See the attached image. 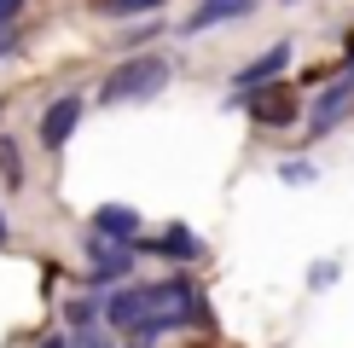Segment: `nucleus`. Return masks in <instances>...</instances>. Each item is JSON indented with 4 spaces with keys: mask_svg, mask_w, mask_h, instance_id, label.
<instances>
[{
    "mask_svg": "<svg viewBox=\"0 0 354 348\" xmlns=\"http://www.w3.org/2000/svg\"><path fill=\"white\" fill-rule=\"evenodd\" d=\"M163 81H169V64L157 52H134L128 64H116L105 87H99V105H128V99H151V93H163Z\"/></svg>",
    "mask_w": 354,
    "mask_h": 348,
    "instance_id": "nucleus-1",
    "label": "nucleus"
},
{
    "mask_svg": "<svg viewBox=\"0 0 354 348\" xmlns=\"http://www.w3.org/2000/svg\"><path fill=\"white\" fill-rule=\"evenodd\" d=\"M244 110H250L256 128H290L297 122V93H290V81L256 87V93H244Z\"/></svg>",
    "mask_w": 354,
    "mask_h": 348,
    "instance_id": "nucleus-2",
    "label": "nucleus"
},
{
    "mask_svg": "<svg viewBox=\"0 0 354 348\" xmlns=\"http://www.w3.org/2000/svg\"><path fill=\"white\" fill-rule=\"evenodd\" d=\"M354 105V70L343 64V76H337L326 93H319V105H314V116H308V139H319V134H331L337 128V116H343Z\"/></svg>",
    "mask_w": 354,
    "mask_h": 348,
    "instance_id": "nucleus-3",
    "label": "nucleus"
},
{
    "mask_svg": "<svg viewBox=\"0 0 354 348\" xmlns=\"http://www.w3.org/2000/svg\"><path fill=\"white\" fill-rule=\"evenodd\" d=\"M76 122H82V99H76V93L53 99V105L41 110V145H47V151H58V145L76 134Z\"/></svg>",
    "mask_w": 354,
    "mask_h": 348,
    "instance_id": "nucleus-4",
    "label": "nucleus"
},
{
    "mask_svg": "<svg viewBox=\"0 0 354 348\" xmlns=\"http://www.w3.org/2000/svg\"><path fill=\"white\" fill-rule=\"evenodd\" d=\"M285 64H290V41L268 47L261 58H250V64L239 70V76H232V81H239V99H244V93H256V87H268L273 76H285Z\"/></svg>",
    "mask_w": 354,
    "mask_h": 348,
    "instance_id": "nucleus-5",
    "label": "nucleus"
},
{
    "mask_svg": "<svg viewBox=\"0 0 354 348\" xmlns=\"http://www.w3.org/2000/svg\"><path fill=\"white\" fill-rule=\"evenodd\" d=\"M128 267H134V255H128L122 244L93 238V273H87V284H93V290H105V284H116V279H128Z\"/></svg>",
    "mask_w": 354,
    "mask_h": 348,
    "instance_id": "nucleus-6",
    "label": "nucleus"
},
{
    "mask_svg": "<svg viewBox=\"0 0 354 348\" xmlns=\"http://www.w3.org/2000/svg\"><path fill=\"white\" fill-rule=\"evenodd\" d=\"M250 12H256V0H203V6L186 18V35H203V29L232 23V18H250Z\"/></svg>",
    "mask_w": 354,
    "mask_h": 348,
    "instance_id": "nucleus-7",
    "label": "nucleus"
},
{
    "mask_svg": "<svg viewBox=\"0 0 354 348\" xmlns=\"http://www.w3.org/2000/svg\"><path fill=\"white\" fill-rule=\"evenodd\" d=\"M93 232H99V238H111V244H134L140 238V215L128 209V203H105V209L93 215Z\"/></svg>",
    "mask_w": 354,
    "mask_h": 348,
    "instance_id": "nucleus-8",
    "label": "nucleus"
},
{
    "mask_svg": "<svg viewBox=\"0 0 354 348\" xmlns=\"http://www.w3.org/2000/svg\"><path fill=\"white\" fill-rule=\"evenodd\" d=\"M105 319H111V325H122V331H134L140 319H145V290H116V296L105 302Z\"/></svg>",
    "mask_w": 354,
    "mask_h": 348,
    "instance_id": "nucleus-9",
    "label": "nucleus"
},
{
    "mask_svg": "<svg viewBox=\"0 0 354 348\" xmlns=\"http://www.w3.org/2000/svg\"><path fill=\"white\" fill-rule=\"evenodd\" d=\"M151 250H157V255H174V261H198V255H203V244H198V232H186V226H169L163 238L151 244Z\"/></svg>",
    "mask_w": 354,
    "mask_h": 348,
    "instance_id": "nucleus-10",
    "label": "nucleus"
},
{
    "mask_svg": "<svg viewBox=\"0 0 354 348\" xmlns=\"http://www.w3.org/2000/svg\"><path fill=\"white\" fill-rule=\"evenodd\" d=\"M163 0H99V12L105 18H145V12H157Z\"/></svg>",
    "mask_w": 354,
    "mask_h": 348,
    "instance_id": "nucleus-11",
    "label": "nucleus"
},
{
    "mask_svg": "<svg viewBox=\"0 0 354 348\" xmlns=\"http://www.w3.org/2000/svg\"><path fill=\"white\" fill-rule=\"evenodd\" d=\"M157 35H163V23H134L128 35H116V47H122V52H140V47H151Z\"/></svg>",
    "mask_w": 354,
    "mask_h": 348,
    "instance_id": "nucleus-12",
    "label": "nucleus"
},
{
    "mask_svg": "<svg viewBox=\"0 0 354 348\" xmlns=\"http://www.w3.org/2000/svg\"><path fill=\"white\" fill-rule=\"evenodd\" d=\"M0 168H6L12 186H24V157H18V145H12V139H0Z\"/></svg>",
    "mask_w": 354,
    "mask_h": 348,
    "instance_id": "nucleus-13",
    "label": "nucleus"
},
{
    "mask_svg": "<svg viewBox=\"0 0 354 348\" xmlns=\"http://www.w3.org/2000/svg\"><path fill=\"white\" fill-rule=\"evenodd\" d=\"M64 319H70V325H93V319H99V308H93V302H87V296H76V302H70V308H64Z\"/></svg>",
    "mask_w": 354,
    "mask_h": 348,
    "instance_id": "nucleus-14",
    "label": "nucleus"
},
{
    "mask_svg": "<svg viewBox=\"0 0 354 348\" xmlns=\"http://www.w3.org/2000/svg\"><path fill=\"white\" fill-rule=\"evenodd\" d=\"M24 47V35H18V23H0V58H12Z\"/></svg>",
    "mask_w": 354,
    "mask_h": 348,
    "instance_id": "nucleus-15",
    "label": "nucleus"
},
{
    "mask_svg": "<svg viewBox=\"0 0 354 348\" xmlns=\"http://www.w3.org/2000/svg\"><path fill=\"white\" fill-rule=\"evenodd\" d=\"M279 174H285L290 186H308V180H314V163H285V168H279Z\"/></svg>",
    "mask_w": 354,
    "mask_h": 348,
    "instance_id": "nucleus-16",
    "label": "nucleus"
},
{
    "mask_svg": "<svg viewBox=\"0 0 354 348\" xmlns=\"http://www.w3.org/2000/svg\"><path fill=\"white\" fill-rule=\"evenodd\" d=\"M70 348H111V342H105V337H99V331H93V325H82V331H76V342H70Z\"/></svg>",
    "mask_w": 354,
    "mask_h": 348,
    "instance_id": "nucleus-17",
    "label": "nucleus"
},
{
    "mask_svg": "<svg viewBox=\"0 0 354 348\" xmlns=\"http://www.w3.org/2000/svg\"><path fill=\"white\" fill-rule=\"evenodd\" d=\"M18 12H24V0H0V23H18Z\"/></svg>",
    "mask_w": 354,
    "mask_h": 348,
    "instance_id": "nucleus-18",
    "label": "nucleus"
},
{
    "mask_svg": "<svg viewBox=\"0 0 354 348\" xmlns=\"http://www.w3.org/2000/svg\"><path fill=\"white\" fill-rule=\"evenodd\" d=\"M343 58H348V70H354V29L343 35Z\"/></svg>",
    "mask_w": 354,
    "mask_h": 348,
    "instance_id": "nucleus-19",
    "label": "nucleus"
},
{
    "mask_svg": "<svg viewBox=\"0 0 354 348\" xmlns=\"http://www.w3.org/2000/svg\"><path fill=\"white\" fill-rule=\"evenodd\" d=\"M41 348H70V342H64V337H47V342H41Z\"/></svg>",
    "mask_w": 354,
    "mask_h": 348,
    "instance_id": "nucleus-20",
    "label": "nucleus"
},
{
    "mask_svg": "<svg viewBox=\"0 0 354 348\" xmlns=\"http://www.w3.org/2000/svg\"><path fill=\"white\" fill-rule=\"evenodd\" d=\"M6 238H12V226H6V215H0V244H6Z\"/></svg>",
    "mask_w": 354,
    "mask_h": 348,
    "instance_id": "nucleus-21",
    "label": "nucleus"
}]
</instances>
